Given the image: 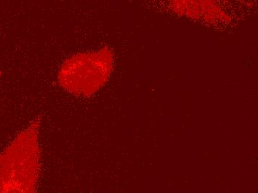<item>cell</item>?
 <instances>
[{"instance_id": "obj_1", "label": "cell", "mask_w": 258, "mask_h": 193, "mask_svg": "<svg viewBox=\"0 0 258 193\" xmlns=\"http://www.w3.org/2000/svg\"><path fill=\"white\" fill-rule=\"evenodd\" d=\"M111 65L109 55L105 53L76 54L61 67L58 75L59 85L76 96H89L105 82Z\"/></svg>"}]
</instances>
